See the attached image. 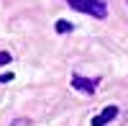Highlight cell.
<instances>
[{"mask_svg":"<svg viewBox=\"0 0 128 126\" xmlns=\"http://www.w3.org/2000/svg\"><path fill=\"white\" fill-rule=\"evenodd\" d=\"M72 10H77V13H87L92 18H105L108 16V5H105V0H67Z\"/></svg>","mask_w":128,"mask_h":126,"instance_id":"cell-1","label":"cell"},{"mask_svg":"<svg viewBox=\"0 0 128 126\" xmlns=\"http://www.w3.org/2000/svg\"><path fill=\"white\" fill-rule=\"evenodd\" d=\"M115 116H118V106H108V108H102L98 116L92 118V126H105V123H110Z\"/></svg>","mask_w":128,"mask_h":126,"instance_id":"cell-2","label":"cell"},{"mask_svg":"<svg viewBox=\"0 0 128 126\" xmlns=\"http://www.w3.org/2000/svg\"><path fill=\"white\" fill-rule=\"evenodd\" d=\"M72 85L82 90V93H95V85H98V80H87V77H80V75H74L72 77Z\"/></svg>","mask_w":128,"mask_h":126,"instance_id":"cell-3","label":"cell"},{"mask_svg":"<svg viewBox=\"0 0 128 126\" xmlns=\"http://www.w3.org/2000/svg\"><path fill=\"white\" fill-rule=\"evenodd\" d=\"M56 31L59 34H67V31H72V23L69 21H56Z\"/></svg>","mask_w":128,"mask_h":126,"instance_id":"cell-4","label":"cell"},{"mask_svg":"<svg viewBox=\"0 0 128 126\" xmlns=\"http://www.w3.org/2000/svg\"><path fill=\"white\" fill-rule=\"evenodd\" d=\"M8 62H10V54L8 51H0V65H8Z\"/></svg>","mask_w":128,"mask_h":126,"instance_id":"cell-5","label":"cell"},{"mask_svg":"<svg viewBox=\"0 0 128 126\" xmlns=\"http://www.w3.org/2000/svg\"><path fill=\"white\" fill-rule=\"evenodd\" d=\"M13 80V75H10V72H5V75H0V82H10Z\"/></svg>","mask_w":128,"mask_h":126,"instance_id":"cell-6","label":"cell"}]
</instances>
